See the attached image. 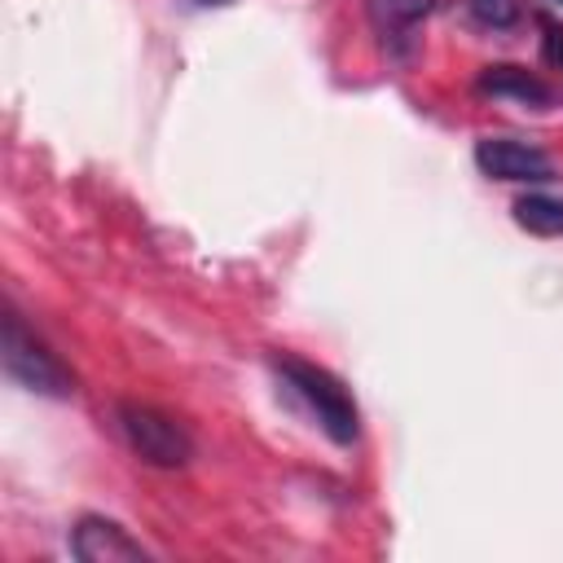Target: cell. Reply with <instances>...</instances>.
Segmentation results:
<instances>
[{"label": "cell", "mask_w": 563, "mask_h": 563, "mask_svg": "<svg viewBox=\"0 0 563 563\" xmlns=\"http://www.w3.org/2000/svg\"><path fill=\"white\" fill-rule=\"evenodd\" d=\"M475 88L484 97H506V101H523V106H537V110L554 106V88L541 75H532L528 66H510V62L484 66L479 79H475Z\"/></svg>", "instance_id": "6"}, {"label": "cell", "mask_w": 563, "mask_h": 563, "mask_svg": "<svg viewBox=\"0 0 563 563\" xmlns=\"http://www.w3.org/2000/svg\"><path fill=\"white\" fill-rule=\"evenodd\" d=\"M515 220L528 229V233H541V238H563V198H550V194H523L515 198Z\"/></svg>", "instance_id": "7"}, {"label": "cell", "mask_w": 563, "mask_h": 563, "mask_svg": "<svg viewBox=\"0 0 563 563\" xmlns=\"http://www.w3.org/2000/svg\"><path fill=\"white\" fill-rule=\"evenodd\" d=\"M70 554L84 559V563H141V559H150V550L106 515H84L75 523Z\"/></svg>", "instance_id": "5"}, {"label": "cell", "mask_w": 563, "mask_h": 563, "mask_svg": "<svg viewBox=\"0 0 563 563\" xmlns=\"http://www.w3.org/2000/svg\"><path fill=\"white\" fill-rule=\"evenodd\" d=\"M541 48H545V62H554V66H563V26L559 22H541Z\"/></svg>", "instance_id": "10"}, {"label": "cell", "mask_w": 563, "mask_h": 563, "mask_svg": "<svg viewBox=\"0 0 563 563\" xmlns=\"http://www.w3.org/2000/svg\"><path fill=\"white\" fill-rule=\"evenodd\" d=\"M466 9L488 31H506V26H515L523 18V0H466Z\"/></svg>", "instance_id": "9"}, {"label": "cell", "mask_w": 563, "mask_h": 563, "mask_svg": "<svg viewBox=\"0 0 563 563\" xmlns=\"http://www.w3.org/2000/svg\"><path fill=\"white\" fill-rule=\"evenodd\" d=\"M273 369H277V378H282V387L317 418V427L334 440V444H356V435H361V413H356V400H352V391L330 374V369H321V365H312V361H303V356H295V352H277L273 356Z\"/></svg>", "instance_id": "1"}, {"label": "cell", "mask_w": 563, "mask_h": 563, "mask_svg": "<svg viewBox=\"0 0 563 563\" xmlns=\"http://www.w3.org/2000/svg\"><path fill=\"white\" fill-rule=\"evenodd\" d=\"M431 4H435V0H365L369 22H374L378 31H387V35H400V31H409L413 22H422Z\"/></svg>", "instance_id": "8"}, {"label": "cell", "mask_w": 563, "mask_h": 563, "mask_svg": "<svg viewBox=\"0 0 563 563\" xmlns=\"http://www.w3.org/2000/svg\"><path fill=\"white\" fill-rule=\"evenodd\" d=\"M114 418H119V431H123L128 449L141 462L172 471V466H185L194 457V440L172 413H163L154 405H141V400H123L114 409Z\"/></svg>", "instance_id": "3"}, {"label": "cell", "mask_w": 563, "mask_h": 563, "mask_svg": "<svg viewBox=\"0 0 563 563\" xmlns=\"http://www.w3.org/2000/svg\"><path fill=\"white\" fill-rule=\"evenodd\" d=\"M0 361H4V374L35 396L75 391V374L48 352L44 339H35V330H26V321L13 308H4V321H0Z\"/></svg>", "instance_id": "2"}, {"label": "cell", "mask_w": 563, "mask_h": 563, "mask_svg": "<svg viewBox=\"0 0 563 563\" xmlns=\"http://www.w3.org/2000/svg\"><path fill=\"white\" fill-rule=\"evenodd\" d=\"M554 4H563V0H554Z\"/></svg>", "instance_id": "12"}, {"label": "cell", "mask_w": 563, "mask_h": 563, "mask_svg": "<svg viewBox=\"0 0 563 563\" xmlns=\"http://www.w3.org/2000/svg\"><path fill=\"white\" fill-rule=\"evenodd\" d=\"M475 167L493 180H515V185H545L554 180V163L545 150L515 141V136H484L475 145Z\"/></svg>", "instance_id": "4"}, {"label": "cell", "mask_w": 563, "mask_h": 563, "mask_svg": "<svg viewBox=\"0 0 563 563\" xmlns=\"http://www.w3.org/2000/svg\"><path fill=\"white\" fill-rule=\"evenodd\" d=\"M198 4H224V0H198Z\"/></svg>", "instance_id": "11"}]
</instances>
